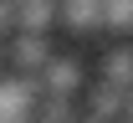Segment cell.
<instances>
[{"label":"cell","instance_id":"cell-13","mask_svg":"<svg viewBox=\"0 0 133 123\" xmlns=\"http://www.w3.org/2000/svg\"><path fill=\"white\" fill-rule=\"evenodd\" d=\"M16 5H21V0H16Z\"/></svg>","mask_w":133,"mask_h":123},{"label":"cell","instance_id":"cell-8","mask_svg":"<svg viewBox=\"0 0 133 123\" xmlns=\"http://www.w3.org/2000/svg\"><path fill=\"white\" fill-rule=\"evenodd\" d=\"M82 118V98H62V92H41L36 123H77Z\"/></svg>","mask_w":133,"mask_h":123},{"label":"cell","instance_id":"cell-4","mask_svg":"<svg viewBox=\"0 0 133 123\" xmlns=\"http://www.w3.org/2000/svg\"><path fill=\"white\" fill-rule=\"evenodd\" d=\"M82 113H92V118H102V123H123L128 118V92L113 87V82H87Z\"/></svg>","mask_w":133,"mask_h":123},{"label":"cell","instance_id":"cell-2","mask_svg":"<svg viewBox=\"0 0 133 123\" xmlns=\"http://www.w3.org/2000/svg\"><path fill=\"white\" fill-rule=\"evenodd\" d=\"M5 56H10V67L21 72V77H41V67H46L51 56V41L46 36H31V31H16L10 41H5Z\"/></svg>","mask_w":133,"mask_h":123},{"label":"cell","instance_id":"cell-11","mask_svg":"<svg viewBox=\"0 0 133 123\" xmlns=\"http://www.w3.org/2000/svg\"><path fill=\"white\" fill-rule=\"evenodd\" d=\"M77 123H102V118H92V113H82V118H77Z\"/></svg>","mask_w":133,"mask_h":123},{"label":"cell","instance_id":"cell-10","mask_svg":"<svg viewBox=\"0 0 133 123\" xmlns=\"http://www.w3.org/2000/svg\"><path fill=\"white\" fill-rule=\"evenodd\" d=\"M21 26H16V0H0V41H10Z\"/></svg>","mask_w":133,"mask_h":123},{"label":"cell","instance_id":"cell-3","mask_svg":"<svg viewBox=\"0 0 133 123\" xmlns=\"http://www.w3.org/2000/svg\"><path fill=\"white\" fill-rule=\"evenodd\" d=\"M41 92H62V98H82L87 92V67L77 56H51L41 67Z\"/></svg>","mask_w":133,"mask_h":123},{"label":"cell","instance_id":"cell-1","mask_svg":"<svg viewBox=\"0 0 133 123\" xmlns=\"http://www.w3.org/2000/svg\"><path fill=\"white\" fill-rule=\"evenodd\" d=\"M36 103H41V77H0V123H21V118H36Z\"/></svg>","mask_w":133,"mask_h":123},{"label":"cell","instance_id":"cell-6","mask_svg":"<svg viewBox=\"0 0 133 123\" xmlns=\"http://www.w3.org/2000/svg\"><path fill=\"white\" fill-rule=\"evenodd\" d=\"M62 26L77 31V36L108 31V26H102V0H62Z\"/></svg>","mask_w":133,"mask_h":123},{"label":"cell","instance_id":"cell-5","mask_svg":"<svg viewBox=\"0 0 133 123\" xmlns=\"http://www.w3.org/2000/svg\"><path fill=\"white\" fill-rule=\"evenodd\" d=\"M56 21H62V0H21L16 5V26L31 36H51Z\"/></svg>","mask_w":133,"mask_h":123},{"label":"cell","instance_id":"cell-7","mask_svg":"<svg viewBox=\"0 0 133 123\" xmlns=\"http://www.w3.org/2000/svg\"><path fill=\"white\" fill-rule=\"evenodd\" d=\"M97 82H113V87H123V92L133 87V46H108V51H102Z\"/></svg>","mask_w":133,"mask_h":123},{"label":"cell","instance_id":"cell-9","mask_svg":"<svg viewBox=\"0 0 133 123\" xmlns=\"http://www.w3.org/2000/svg\"><path fill=\"white\" fill-rule=\"evenodd\" d=\"M102 26L118 36H128L133 31V0H102Z\"/></svg>","mask_w":133,"mask_h":123},{"label":"cell","instance_id":"cell-12","mask_svg":"<svg viewBox=\"0 0 133 123\" xmlns=\"http://www.w3.org/2000/svg\"><path fill=\"white\" fill-rule=\"evenodd\" d=\"M123 123H133V118H123Z\"/></svg>","mask_w":133,"mask_h":123}]
</instances>
